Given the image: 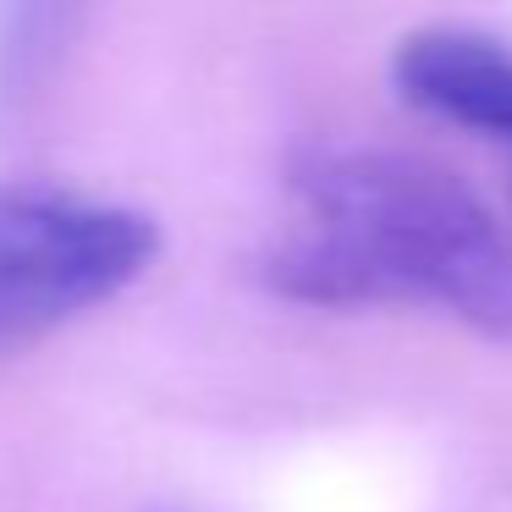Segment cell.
Here are the masks:
<instances>
[{
    "label": "cell",
    "mask_w": 512,
    "mask_h": 512,
    "mask_svg": "<svg viewBox=\"0 0 512 512\" xmlns=\"http://www.w3.org/2000/svg\"><path fill=\"white\" fill-rule=\"evenodd\" d=\"M298 221L265 276L303 303H424L512 336V237L441 166L320 149L292 171Z\"/></svg>",
    "instance_id": "1"
},
{
    "label": "cell",
    "mask_w": 512,
    "mask_h": 512,
    "mask_svg": "<svg viewBox=\"0 0 512 512\" xmlns=\"http://www.w3.org/2000/svg\"><path fill=\"white\" fill-rule=\"evenodd\" d=\"M155 259V221L72 193H0V353L116 298Z\"/></svg>",
    "instance_id": "2"
},
{
    "label": "cell",
    "mask_w": 512,
    "mask_h": 512,
    "mask_svg": "<svg viewBox=\"0 0 512 512\" xmlns=\"http://www.w3.org/2000/svg\"><path fill=\"white\" fill-rule=\"evenodd\" d=\"M397 89L408 105L446 116L457 127L512 144V50L463 28H430L402 39Z\"/></svg>",
    "instance_id": "3"
}]
</instances>
